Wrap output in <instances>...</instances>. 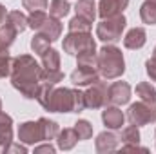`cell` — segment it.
Returning a JSON list of instances; mask_svg holds the SVG:
<instances>
[{
  "instance_id": "obj_1",
  "label": "cell",
  "mask_w": 156,
  "mask_h": 154,
  "mask_svg": "<svg viewBox=\"0 0 156 154\" xmlns=\"http://www.w3.org/2000/svg\"><path fill=\"white\" fill-rule=\"evenodd\" d=\"M40 73L42 67L38 62L29 54H20L13 58L11 67V83L13 87L27 100H37L40 93Z\"/></svg>"
},
{
  "instance_id": "obj_2",
  "label": "cell",
  "mask_w": 156,
  "mask_h": 154,
  "mask_svg": "<svg viewBox=\"0 0 156 154\" xmlns=\"http://www.w3.org/2000/svg\"><path fill=\"white\" fill-rule=\"evenodd\" d=\"M37 100L49 113H82L85 109L83 93L78 89H67V87L55 89V85L42 83Z\"/></svg>"
},
{
  "instance_id": "obj_3",
  "label": "cell",
  "mask_w": 156,
  "mask_h": 154,
  "mask_svg": "<svg viewBox=\"0 0 156 154\" xmlns=\"http://www.w3.org/2000/svg\"><path fill=\"white\" fill-rule=\"evenodd\" d=\"M100 76L105 80H115L120 78L125 71V60L122 51L116 45H104L98 51V62H96Z\"/></svg>"
},
{
  "instance_id": "obj_4",
  "label": "cell",
  "mask_w": 156,
  "mask_h": 154,
  "mask_svg": "<svg viewBox=\"0 0 156 154\" xmlns=\"http://www.w3.org/2000/svg\"><path fill=\"white\" fill-rule=\"evenodd\" d=\"M125 24H127V20H125L123 13L116 15V16H111V18H104L96 26V37L105 44H115L122 38Z\"/></svg>"
},
{
  "instance_id": "obj_5",
  "label": "cell",
  "mask_w": 156,
  "mask_h": 154,
  "mask_svg": "<svg viewBox=\"0 0 156 154\" xmlns=\"http://www.w3.org/2000/svg\"><path fill=\"white\" fill-rule=\"evenodd\" d=\"M64 51L71 56H76L87 49H96L94 38L91 37V31H69L64 38Z\"/></svg>"
},
{
  "instance_id": "obj_6",
  "label": "cell",
  "mask_w": 156,
  "mask_h": 154,
  "mask_svg": "<svg viewBox=\"0 0 156 154\" xmlns=\"http://www.w3.org/2000/svg\"><path fill=\"white\" fill-rule=\"evenodd\" d=\"M127 120L131 121V125H136V127L156 121V105L145 103L142 100L136 103H131L129 111H127Z\"/></svg>"
},
{
  "instance_id": "obj_7",
  "label": "cell",
  "mask_w": 156,
  "mask_h": 154,
  "mask_svg": "<svg viewBox=\"0 0 156 154\" xmlns=\"http://www.w3.org/2000/svg\"><path fill=\"white\" fill-rule=\"evenodd\" d=\"M107 83L105 82H94L91 83V87L83 93V98H85V107L89 109H100V107H105L107 105Z\"/></svg>"
},
{
  "instance_id": "obj_8",
  "label": "cell",
  "mask_w": 156,
  "mask_h": 154,
  "mask_svg": "<svg viewBox=\"0 0 156 154\" xmlns=\"http://www.w3.org/2000/svg\"><path fill=\"white\" fill-rule=\"evenodd\" d=\"M100 80V73L96 65H87V64H78L76 69L71 73V82L82 87V85H91Z\"/></svg>"
},
{
  "instance_id": "obj_9",
  "label": "cell",
  "mask_w": 156,
  "mask_h": 154,
  "mask_svg": "<svg viewBox=\"0 0 156 154\" xmlns=\"http://www.w3.org/2000/svg\"><path fill=\"white\" fill-rule=\"evenodd\" d=\"M131 100V85L127 82H115L107 89V105H125Z\"/></svg>"
},
{
  "instance_id": "obj_10",
  "label": "cell",
  "mask_w": 156,
  "mask_h": 154,
  "mask_svg": "<svg viewBox=\"0 0 156 154\" xmlns=\"http://www.w3.org/2000/svg\"><path fill=\"white\" fill-rule=\"evenodd\" d=\"M18 140L22 143H27V145H35L44 140V132H42V125L40 121H24L20 127H18Z\"/></svg>"
},
{
  "instance_id": "obj_11",
  "label": "cell",
  "mask_w": 156,
  "mask_h": 154,
  "mask_svg": "<svg viewBox=\"0 0 156 154\" xmlns=\"http://www.w3.org/2000/svg\"><path fill=\"white\" fill-rule=\"evenodd\" d=\"M127 5H129V0H100L98 16L104 20V18H111V16L122 15Z\"/></svg>"
},
{
  "instance_id": "obj_12",
  "label": "cell",
  "mask_w": 156,
  "mask_h": 154,
  "mask_svg": "<svg viewBox=\"0 0 156 154\" xmlns=\"http://www.w3.org/2000/svg\"><path fill=\"white\" fill-rule=\"evenodd\" d=\"M102 120L107 129L116 131V129H122L125 121V114L118 109V105H105V109L102 111Z\"/></svg>"
},
{
  "instance_id": "obj_13",
  "label": "cell",
  "mask_w": 156,
  "mask_h": 154,
  "mask_svg": "<svg viewBox=\"0 0 156 154\" xmlns=\"http://www.w3.org/2000/svg\"><path fill=\"white\" fill-rule=\"evenodd\" d=\"M13 143V118L5 113H0V152Z\"/></svg>"
},
{
  "instance_id": "obj_14",
  "label": "cell",
  "mask_w": 156,
  "mask_h": 154,
  "mask_svg": "<svg viewBox=\"0 0 156 154\" xmlns=\"http://www.w3.org/2000/svg\"><path fill=\"white\" fill-rule=\"evenodd\" d=\"M147 42V33L144 27H133L123 37V45L127 49H142Z\"/></svg>"
},
{
  "instance_id": "obj_15",
  "label": "cell",
  "mask_w": 156,
  "mask_h": 154,
  "mask_svg": "<svg viewBox=\"0 0 156 154\" xmlns=\"http://www.w3.org/2000/svg\"><path fill=\"white\" fill-rule=\"evenodd\" d=\"M118 142L120 138H116L113 132H100L94 140V147H96V152H113L118 149Z\"/></svg>"
},
{
  "instance_id": "obj_16",
  "label": "cell",
  "mask_w": 156,
  "mask_h": 154,
  "mask_svg": "<svg viewBox=\"0 0 156 154\" xmlns=\"http://www.w3.org/2000/svg\"><path fill=\"white\" fill-rule=\"evenodd\" d=\"M38 33L45 35L51 42L58 40L60 38V35H62V24H60V18H55V16L49 15V16L45 18V22L42 24V27L38 29Z\"/></svg>"
},
{
  "instance_id": "obj_17",
  "label": "cell",
  "mask_w": 156,
  "mask_h": 154,
  "mask_svg": "<svg viewBox=\"0 0 156 154\" xmlns=\"http://www.w3.org/2000/svg\"><path fill=\"white\" fill-rule=\"evenodd\" d=\"M56 142H58V147H60L62 151H71L78 142V134H76V131H75V127H73V129H64V131H60L58 136H56Z\"/></svg>"
},
{
  "instance_id": "obj_18",
  "label": "cell",
  "mask_w": 156,
  "mask_h": 154,
  "mask_svg": "<svg viewBox=\"0 0 156 154\" xmlns=\"http://www.w3.org/2000/svg\"><path fill=\"white\" fill-rule=\"evenodd\" d=\"M75 11H76L78 16H83L89 22H94V18L98 15L96 5H94V0H78L76 5H75Z\"/></svg>"
},
{
  "instance_id": "obj_19",
  "label": "cell",
  "mask_w": 156,
  "mask_h": 154,
  "mask_svg": "<svg viewBox=\"0 0 156 154\" xmlns=\"http://www.w3.org/2000/svg\"><path fill=\"white\" fill-rule=\"evenodd\" d=\"M4 22H7L16 33H22V31L27 29V16L22 11H9Z\"/></svg>"
},
{
  "instance_id": "obj_20",
  "label": "cell",
  "mask_w": 156,
  "mask_h": 154,
  "mask_svg": "<svg viewBox=\"0 0 156 154\" xmlns=\"http://www.w3.org/2000/svg\"><path fill=\"white\" fill-rule=\"evenodd\" d=\"M136 96H140L142 102L145 103H151V105H156V87L147 83V82H142L136 85Z\"/></svg>"
},
{
  "instance_id": "obj_21",
  "label": "cell",
  "mask_w": 156,
  "mask_h": 154,
  "mask_svg": "<svg viewBox=\"0 0 156 154\" xmlns=\"http://www.w3.org/2000/svg\"><path fill=\"white\" fill-rule=\"evenodd\" d=\"M140 18L147 26H156V4L151 0H145L140 7Z\"/></svg>"
},
{
  "instance_id": "obj_22",
  "label": "cell",
  "mask_w": 156,
  "mask_h": 154,
  "mask_svg": "<svg viewBox=\"0 0 156 154\" xmlns=\"http://www.w3.org/2000/svg\"><path fill=\"white\" fill-rule=\"evenodd\" d=\"M69 11H71V5L67 0H51L49 4V15L55 18H64L69 15Z\"/></svg>"
},
{
  "instance_id": "obj_23",
  "label": "cell",
  "mask_w": 156,
  "mask_h": 154,
  "mask_svg": "<svg viewBox=\"0 0 156 154\" xmlns=\"http://www.w3.org/2000/svg\"><path fill=\"white\" fill-rule=\"evenodd\" d=\"M64 80V73L60 69H44L40 73V83L44 85H56Z\"/></svg>"
},
{
  "instance_id": "obj_24",
  "label": "cell",
  "mask_w": 156,
  "mask_h": 154,
  "mask_svg": "<svg viewBox=\"0 0 156 154\" xmlns=\"http://www.w3.org/2000/svg\"><path fill=\"white\" fill-rule=\"evenodd\" d=\"M40 125H42V132H44V140H55L56 136H58V132H60V127H58V123L56 121H53V120H49V118H40L38 120Z\"/></svg>"
},
{
  "instance_id": "obj_25",
  "label": "cell",
  "mask_w": 156,
  "mask_h": 154,
  "mask_svg": "<svg viewBox=\"0 0 156 154\" xmlns=\"http://www.w3.org/2000/svg\"><path fill=\"white\" fill-rule=\"evenodd\" d=\"M16 31L7 24V22H4L2 26H0V45L4 47V49H9L11 45H13V42L16 38Z\"/></svg>"
},
{
  "instance_id": "obj_26",
  "label": "cell",
  "mask_w": 156,
  "mask_h": 154,
  "mask_svg": "<svg viewBox=\"0 0 156 154\" xmlns=\"http://www.w3.org/2000/svg\"><path fill=\"white\" fill-rule=\"evenodd\" d=\"M120 142L123 145H138L140 143V131L136 125H129L122 131V136H120Z\"/></svg>"
},
{
  "instance_id": "obj_27",
  "label": "cell",
  "mask_w": 156,
  "mask_h": 154,
  "mask_svg": "<svg viewBox=\"0 0 156 154\" xmlns=\"http://www.w3.org/2000/svg\"><path fill=\"white\" fill-rule=\"evenodd\" d=\"M42 67L44 69H58L60 67V54L56 49H47L42 54Z\"/></svg>"
},
{
  "instance_id": "obj_28",
  "label": "cell",
  "mask_w": 156,
  "mask_h": 154,
  "mask_svg": "<svg viewBox=\"0 0 156 154\" xmlns=\"http://www.w3.org/2000/svg\"><path fill=\"white\" fill-rule=\"evenodd\" d=\"M49 44H51V40L47 38L45 35L37 33V35L31 38V49H33V53H37V54L42 56V54L49 49Z\"/></svg>"
},
{
  "instance_id": "obj_29",
  "label": "cell",
  "mask_w": 156,
  "mask_h": 154,
  "mask_svg": "<svg viewBox=\"0 0 156 154\" xmlns=\"http://www.w3.org/2000/svg\"><path fill=\"white\" fill-rule=\"evenodd\" d=\"M75 131L78 134V140H89L93 136V125L87 120H78L75 123Z\"/></svg>"
},
{
  "instance_id": "obj_30",
  "label": "cell",
  "mask_w": 156,
  "mask_h": 154,
  "mask_svg": "<svg viewBox=\"0 0 156 154\" xmlns=\"http://www.w3.org/2000/svg\"><path fill=\"white\" fill-rule=\"evenodd\" d=\"M45 18H47L45 11H31V15L27 16V27H31L33 31H38L42 24L45 22Z\"/></svg>"
},
{
  "instance_id": "obj_31",
  "label": "cell",
  "mask_w": 156,
  "mask_h": 154,
  "mask_svg": "<svg viewBox=\"0 0 156 154\" xmlns=\"http://www.w3.org/2000/svg\"><path fill=\"white\" fill-rule=\"evenodd\" d=\"M11 67H13V58L9 56L7 51L0 53V78L11 76Z\"/></svg>"
},
{
  "instance_id": "obj_32",
  "label": "cell",
  "mask_w": 156,
  "mask_h": 154,
  "mask_svg": "<svg viewBox=\"0 0 156 154\" xmlns=\"http://www.w3.org/2000/svg\"><path fill=\"white\" fill-rule=\"evenodd\" d=\"M91 27H93V22L78 15L69 22V31H91Z\"/></svg>"
},
{
  "instance_id": "obj_33",
  "label": "cell",
  "mask_w": 156,
  "mask_h": 154,
  "mask_svg": "<svg viewBox=\"0 0 156 154\" xmlns=\"http://www.w3.org/2000/svg\"><path fill=\"white\" fill-rule=\"evenodd\" d=\"M47 4V0H22V5L29 11H45Z\"/></svg>"
},
{
  "instance_id": "obj_34",
  "label": "cell",
  "mask_w": 156,
  "mask_h": 154,
  "mask_svg": "<svg viewBox=\"0 0 156 154\" xmlns=\"http://www.w3.org/2000/svg\"><path fill=\"white\" fill-rule=\"evenodd\" d=\"M145 71H147L149 78H151L153 82H156V60L154 58H149V60L145 62Z\"/></svg>"
},
{
  "instance_id": "obj_35",
  "label": "cell",
  "mask_w": 156,
  "mask_h": 154,
  "mask_svg": "<svg viewBox=\"0 0 156 154\" xmlns=\"http://www.w3.org/2000/svg\"><path fill=\"white\" fill-rule=\"evenodd\" d=\"M9 152H20V154H26L27 152V149L24 147V145H20V143H11L7 149H5V154Z\"/></svg>"
},
{
  "instance_id": "obj_36",
  "label": "cell",
  "mask_w": 156,
  "mask_h": 154,
  "mask_svg": "<svg viewBox=\"0 0 156 154\" xmlns=\"http://www.w3.org/2000/svg\"><path fill=\"white\" fill-rule=\"evenodd\" d=\"M55 151H56V149H55V147H53L51 143H45V145H38V147L35 149V152H49V154H53Z\"/></svg>"
},
{
  "instance_id": "obj_37",
  "label": "cell",
  "mask_w": 156,
  "mask_h": 154,
  "mask_svg": "<svg viewBox=\"0 0 156 154\" xmlns=\"http://www.w3.org/2000/svg\"><path fill=\"white\" fill-rule=\"evenodd\" d=\"M5 16H7V11H5V7L0 4V26L4 24V20H5Z\"/></svg>"
},
{
  "instance_id": "obj_38",
  "label": "cell",
  "mask_w": 156,
  "mask_h": 154,
  "mask_svg": "<svg viewBox=\"0 0 156 154\" xmlns=\"http://www.w3.org/2000/svg\"><path fill=\"white\" fill-rule=\"evenodd\" d=\"M153 58L156 60V47H154V51H153Z\"/></svg>"
},
{
  "instance_id": "obj_39",
  "label": "cell",
  "mask_w": 156,
  "mask_h": 154,
  "mask_svg": "<svg viewBox=\"0 0 156 154\" xmlns=\"http://www.w3.org/2000/svg\"><path fill=\"white\" fill-rule=\"evenodd\" d=\"M2 51H7V49H4V47H2V45H0V53H2Z\"/></svg>"
},
{
  "instance_id": "obj_40",
  "label": "cell",
  "mask_w": 156,
  "mask_h": 154,
  "mask_svg": "<svg viewBox=\"0 0 156 154\" xmlns=\"http://www.w3.org/2000/svg\"><path fill=\"white\" fill-rule=\"evenodd\" d=\"M0 113H2V100H0Z\"/></svg>"
},
{
  "instance_id": "obj_41",
  "label": "cell",
  "mask_w": 156,
  "mask_h": 154,
  "mask_svg": "<svg viewBox=\"0 0 156 154\" xmlns=\"http://www.w3.org/2000/svg\"><path fill=\"white\" fill-rule=\"evenodd\" d=\"M151 2H154V4H156V0H151Z\"/></svg>"
}]
</instances>
